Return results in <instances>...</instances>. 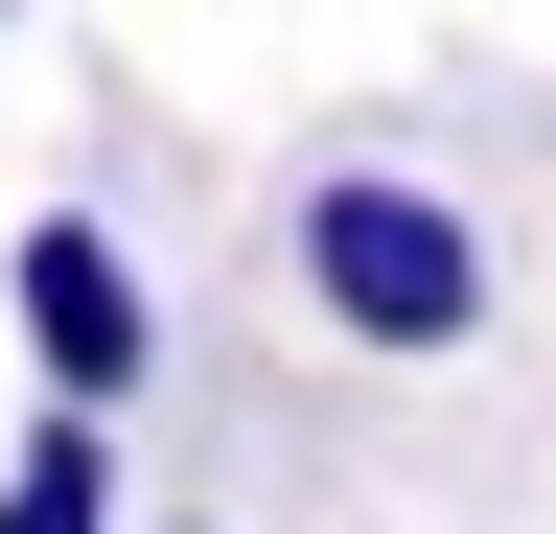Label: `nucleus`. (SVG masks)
<instances>
[{"label": "nucleus", "mask_w": 556, "mask_h": 534, "mask_svg": "<svg viewBox=\"0 0 556 534\" xmlns=\"http://www.w3.org/2000/svg\"><path fill=\"white\" fill-rule=\"evenodd\" d=\"M0 302H24V372H47V395H93V419H116L139 372H163V302H139L116 210H47L24 256H0Z\"/></svg>", "instance_id": "2"}, {"label": "nucleus", "mask_w": 556, "mask_h": 534, "mask_svg": "<svg viewBox=\"0 0 556 534\" xmlns=\"http://www.w3.org/2000/svg\"><path fill=\"white\" fill-rule=\"evenodd\" d=\"M278 256H302V302L348 325V349H486V210H441V186H417V163H302V233H278Z\"/></svg>", "instance_id": "1"}, {"label": "nucleus", "mask_w": 556, "mask_h": 534, "mask_svg": "<svg viewBox=\"0 0 556 534\" xmlns=\"http://www.w3.org/2000/svg\"><path fill=\"white\" fill-rule=\"evenodd\" d=\"M0 534H116V419H93V395H47V419H24V464H0Z\"/></svg>", "instance_id": "3"}]
</instances>
